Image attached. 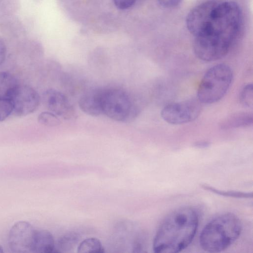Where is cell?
Instances as JSON below:
<instances>
[{
	"mask_svg": "<svg viewBox=\"0 0 253 253\" xmlns=\"http://www.w3.org/2000/svg\"><path fill=\"white\" fill-rule=\"evenodd\" d=\"M186 24L195 37L193 50L200 59L212 61L225 56L238 38L242 24L239 4L229 0H208L193 8Z\"/></svg>",
	"mask_w": 253,
	"mask_h": 253,
	"instance_id": "cell-1",
	"label": "cell"
},
{
	"mask_svg": "<svg viewBox=\"0 0 253 253\" xmlns=\"http://www.w3.org/2000/svg\"><path fill=\"white\" fill-rule=\"evenodd\" d=\"M198 223V214L192 207H181L172 211L157 230L153 244L154 252L175 253L185 249L192 241Z\"/></svg>",
	"mask_w": 253,
	"mask_h": 253,
	"instance_id": "cell-2",
	"label": "cell"
},
{
	"mask_svg": "<svg viewBox=\"0 0 253 253\" xmlns=\"http://www.w3.org/2000/svg\"><path fill=\"white\" fill-rule=\"evenodd\" d=\"M241 231L239 218L232 213H223L213 218L204 227L200 235V245L206 252H219L230 246Z\"/></svg>",
	"mask_w": 253,
	"mask_h": 253,
	"instance_id": "cell-3",
	"label": "cell"
},
{
	"mask_svg": "<svg viewBox=\"0 0 253 253\" xmlns=\"http://www.w3.org/2000/svg\"><path fill=\"white\" fill-rule=\"evenodd\" d=\"M101 103L102 114L119 122H131L140 112L135 99L127 91L119 88L102 89Z\"/></svg>",
	"mask_w": 253,
	"mask_h": 253,
	"instance_id": "cell-4",
	"label": "cell"
},
{
	"mask_svg": "<svg viewBox=\"0 0 253 253\" xmlns=\"http://www.w3.org/2000/svg\"><path fill=\"white\" fill-rule=\"evenodd\" d=\"M232 80V70L228 65L220 63L211 67L199 84L197 99L204 104L218 101L228 90Z\"/></svg>",
	"mask_w": 253,
	"mask_h": 253,
	"instance_id": "cell-5",
	"label": "cell"
},
{
	"mask_svg": "<svg viewBox=\"0 0 253 253\" xmlns=\"http://www.w3.org/2000/svg\"><path fill=\"white\" fill-rule=\"evenodd\" d=\"M201 103L198 99L192 98L166 105L162 110L163 119L169 124L180 125L193 121L199 116Z\"/></svg>",
	"mask_w": 253,
	"mask_h": 253,
	"instance_id": "cell-6",
	"label": "cell"
},
{
	"mask_svg": "<svg viewBox=\"0 0 253 253\" xmlns=\"http://www.w3.org/2000/svg\"><path fill=\"white\" fill-rule=\"evenodd\" d=\"M36 230L29 222L20 221L10 229L8 244L11 250L16 253H32Z\"/></svg>",
	"mask_w": 253,
	"mask_h": 253,
	"instance_id": "cell-7",
	"label": "cell"
},
{
	"mask_svg": "<svg viewBox=\"0 0 253 253\" xmlns=\"http://www.w3.org/2000/svg\"><path fill=\"white\" fill-rule=\"evenodd\" d=\"M10 99L13 104V112L19 117L25 116L35 112L40 103V96L33 87L19 85Z\"/></svg>",
	"mask_w": 253,
	"mask_h": 253,
	"instance_id": "cell-8",
	"label": "cell"
},
{
	"mask_svg": "<svg viewBox=\"0 0 253 253\" xmlns=\"http://www.w3.org/2000/svg\"><path fill=\"white\" fill-rule=\"evenodd\" d=\"M45 106L50 111L64 119L75 116V109L64 94L54 89H48L42 94Z\"/></svg>",
	"mask_w": 253,
	"mask_h": 253,
	"instance_id": "cell-9",
	"label": "cell"
},
{
	"mask_svg": "<svg viewBox=\"0 0 253 253\" xmlns=\"http://www.w3.org/2000/svg\"><path fill=\"white\" fill-rule=\"evenodd\" d=\"M102 88H94L84 93L79 100L81 110L90 116L96 117L102 114Z\"/></svg>",
	"mask_w": 253,
	"mask_h": 253,
	"instance_id": "cell-10",
	"label": "cell"
},
{
	"mask_svg": "<svg viewBox=\"0 0 253 253\" xmlns=\"http://www.w3.org/2000/svg\"><path fill=\"white\" fill-rule=\"evenodd\" d=\"M58 252L55 248V241L53 235L45 230H36L32 253H51Z\"/></svg>",
	"mask_w": 253,
	"mask_h": 253,
	"instance_id": "cell-11",
	"label": "cell"
},
{
	"mask_svg": "<svg viewBox=\"0 0 253 253\" xmlns=\"http://www.w3.org/2000/svg\"><path fill=\"white\" fill-rule=\"evenodd\" d=\"M251 113L240 112L232 114L222 119L219 124L220 129L227 130L249 126L253 124Z\"/></svg>",
	"mask_w": 253,
	"mask_h": 253,
	"instance_id": "cell-12",
	"label": "cell"
},
{
	"mask_svg": "<svg viewBox=\"0 0 253 253\" xmlns=\"http://www.w3.org/2000/svg\"><path fill=\"white\" fill-rule=\"evenodd\" d=\"M19 85L13 75L7 72H0V97L10 99Z\"/></svg>",
	"mask_w": 253,
	"mask_h": 253,
	"instance_id": "cell-13",
	"label": "cell"
},
{
	"mask_svg": "<svg viewBox=\"0 0 253 253\" xmlns=\"http://www.w3.org/2000/svg\"><path fill=\"white\" fill-rule=\"evenodd\" d=\"M77 252L79 253L104 252L101 242L95 238H89L81 242L77 248Z\"/></svg>",
	"mask_w": 253,
	"mask_h": 253,
	"instance_id": "cell-14",
	"label": "cell"
},
{
	"mask_svg": "<svg viewBox=\"0 0 253 253\" xmlns=\"http://www.w3.org/2000/svg\"><path fill=\"white\" fill-rule=\"evenodd\" d=\"M38 122L46 126L54 127L59 126L60 120L58 116L51 112H42L38 117Z\"/></svg>",
	"mask_w": 253,
	"mask_h": 253,
	"instance_id": "cell-15",
	"label": "cell"
},
{
	"mask_svg": "<svg viewBox=\"0 0 253 253\" xmlns=\"http://www.w3.org/2000/svg\"><path fill=\"white\" fill-rule=\"evenodd\" d=\"M240 101L244 106L252 107L253 104V87L252 84H246L240 94Z\"/></svg>",
	"mask_w": 253,
	"mask_h": 253,
	"instance_id": "cell-16",
	"label": "cell"
},
{
	"mask_svg": "<svg viewBox=\"0 0 253 253\" xmlns=\"http://www.w3.org/2000/svg\"><path fill=\"white\" fill-rule=\"evenodd\" d=\"M78 240L79 237L75 233H69L61 237L58 241L59 250L65 251L71 249L77 244Z\"/></svg>",
	"mask_w": 253,
	"mask_h": 253,
	"instance_id": "cell-17",
	"label": "cell"
},
{
	"mask_svg": "<svg viewBox=\"0 0 253 253\" xmlns=\"http://www.w3.org/2000/svg\"><path fill=\"white\" fill-rule=\"evenodd\" d=\"M13 112V104L10 99L0 97V122L4 121Z\"/></svg>",
	"mask_w": 253,
	"mask_h": 253,
	"instance_id": "cell-18",
	"label": "cell"
},
{
	"mask_svg": "<svg viewBox=\"0 0 253 253\" xmlns=\"http://www.w3.org/2000/svg\"><path fill=\"white\" fill-rule=\"evenodd\" d=\"M202 187L207 190H209L212 192L215 193L217 194H220L221 195L226 196H231L233 197H240V198H248L252 196V194L246 193L245 192H236V191H225L221 190H218L215 189L214 187H211L209 185H207L206 184L202 185Z\"/></svg>",
	"mask_w": 253,
	"mask_h": 253,
	"instance_id": "cell-19",
	"label": "cell"
},
{
	"mask_svg": "<svg viewBox=\"0 0 253 253\" xmlns=\"http://www.w3.org/2000/svg\"><path fill=\"white\" fill-rule=\"evenodd\" d=\"M115 6L120 9H126L131 7L137 0H113Z\"/></svg>",
	"mask_w": 253,
	"mask_h": 253,
	"instance_id": "cell-20",
	"label": "cell"
},
{
	"mask_svg": "<svg viewBox=\"0 0 253 253\" xmlns=\"http://www.w3.org/2000/svg\"><path fill=\"white\" fill-rule=\"evenodd\" d=\"M158 2L162 6L172 8L177 6L179 5L182 0H157Z\"/></svg>",
	"mask_w": 253,
	"mask_h": 253,
	"instance_id": "cell-21",
	"label": "cell"
},
{
	"mask_svg": "<svg viewBox=\"0 0 253 253\" xmlns=\"http://www.w3.org/2000/svg\"><path fill=\"white\" fill-rule=\"evenodd\" d=\"M6 55V48L4 43L0 39V66L4 62Z\"/></svg>",
	"mask_w": 253,
	"mask_h": 253,
	"instance_id": "cell-22",
	"label": "cell"
},
{
	"mask_svg": "<svg viewBox=\"0 0 253 253\" xmlns=\"http://www.w3.org/2000/svg\"><path fill=\"white\" fill-rule=\"evenodd\" d=\"M209 145V143L207 141H199L195 143V146L199 147H205Z\"/></svg>",
	"mask_w": 253,
	"mask_h": 253,
	"instance_id": "cell-23",
	"label": "cell"
},
{
	"mask_svg": "<svg viewBox=\"0 0 253 253\" xmlns=\"http://www.w3.org/2000/svg\"><path fill=\"white\" fill-rule=\"evenodd\" d=\"M3 252V249L1 247V246H0V253H2Z\"/></svg>",
	"mask_w": 253,
	"mask_h": 253,
	"instance_id": "cell-24",
	"label": "cell"
}]
</instances>
